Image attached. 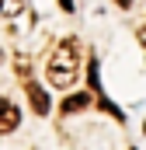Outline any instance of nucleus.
<instances>
[{
  "instance_id": "1",
  "label": "nucleus",
  "mask_w": 146,
  "mask_h": 150,
  "mask_svg": "<svg viewBox=\"0 0 146 150\" xmlns=\"http://www.w3.org/2000/svg\"><path fill=\"white\" fill-rule=\"evenodd\" d=\"M77 74H80V45H77V38H63V42L56 45V52L49 56L45 77H49L52 87L66 91V87L77 84Z\"/></svg>"
},
{
  "instance_id": "2",
  "label": "nucleus",
  "mask_w": 146,
  "mask_h": 150,
  "mask_svg": "<svg viewBox=\"0 0 146 150\" xmlns=\"http://www.w3.org/2000/svg\"><path fill=\"white\" fill-rule=\"evenodd\" d=\"M18 122H21V112L14 108V101L11 98H0V136L4 133H14Z\"/></svg>"
},
{
  "instance_id": "3",
  "label": "nucleus",
  "mask_w": 146,
  "mask_h": 150,
  "mask_svg": "<svg viewBox=\"0 0 146 150\" xmlns=\"http://www.w3.org/2000/svg\"><path fill=\"white\" fill-rule=\"evenodd\" d=\"M25 91H28V101H32L35 115H49V108H52V105H49V94L38 87L35 80H28V84H25Z\"/></svg>"
},
{
  "instance_id": "4",
  "label": "nucleus",
  "mask_w": 146,
  "mask_h": 150,
  "mask_svg": "<svg viewBox=\"0 0 146 150\" xmlns=\"http://www.w3.org/2000/svg\"><path fill=\"white\" fill-rule=\"evenodd\" d=\"M91 105H94V94L80 91V94H70V98L59 105V112H63V115H73V112H80V108H91Z\"/></svg>"
},
{
  "instance_id": "5",
  "label": "nucleus",
  "mask_w": 146,
  "mask_h": 150,
  "mask_svg": "<svg viewBox=\"0 0 146 150\" xmlns=\"http://www.w3.org/2000/svg\"><path fill=\"white\" fill-rule=\"evenodd\" d=\"M28 7V0H0V18H14Z\"/></svg>"
},
{
  "instance_id": "6",
  "label": "nucleus",
  "mask_w": 146,
  "mask_h": 150,
  "mask_svg": "<svg viewBox=\"0 0 146 150\" xmlns=\"http://www.w3.org/2000/svg\"><path fill=\"white\" fill-rule=\"evenodd\" d=\"M59 7H63V11L70 14V11H73V0H59Z\"/></svg>"
},
{
  "instance_id": "7",
  "label": "nucleus",
  "mask_w": 146,
  "mask_h": 150,
  "mask_svg": "<svg viewBox=\"0 0 146 150\" xmlns=\"http://www.w3.org/2000/svg\"><path fill=\"white\" fill-rule=\"evenodd\" d=\"M115 4H118L122 11H129V7H132V0H115Z\"/></svg>"
},
{
  "instance_id": "8",
  "label": "nucleus",
  "mask_w": 146,
  "mask_h": 150,
  "mask_svg": "<svg viewBox=\"0 0 146 150\" xmlns=\"http://www.w3.org/2000/svg\"><path fill=\"white\" fill-rule=\"evenodd\" d=\"M139 42H143V45H146V28H139Z\"/></svg>"
},
{
  "instance_id": "9",
  "label": "nucleus",
  "mask_w": 146,
  "mask_h": 150,
  "mask_svg": "<svg viewBox=\"0 0 146 150\" xmlns=\"http://www.w3.org/2000/svg\"><path fill=\"white\" fill-rule=\"evenodd\" d=\"M0 59H4V56H0Z\"/></svg>"
}]
</instances>
